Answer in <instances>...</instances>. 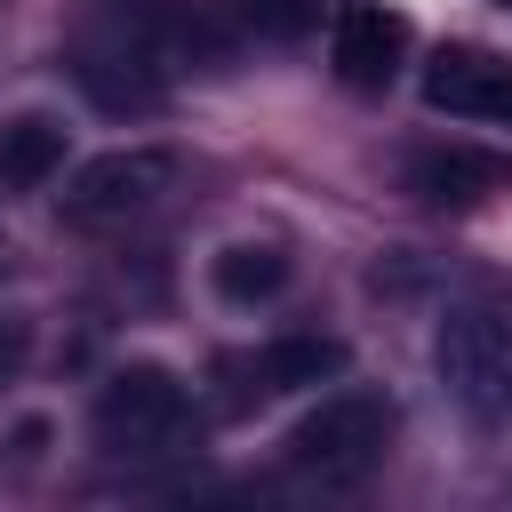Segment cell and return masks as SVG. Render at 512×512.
Masks as SVG:
<instances>
[{"instance_id":"1","label":"cell","mask_w":512,"mask_h":512,"mask_svg":"<svg viewBox=\"0 0 512 512\" xmlns=\"http://www.w3.org/2000/svg\"><path fill=\"white\" fill-rule=\"evenodd\" d=\"M64 64H72L80 96H88L96 112H112V120L160 112V96H168V80H160V48H152L144 32H128L120 16H88V24H72Z\"/></svg>"},{"instance_id":"2","label":"cell","mask_w":512,"mask_h":512,"mask_svg":"<svg viewBox=\"0 0 512 512\" xmlns=\"http://www.w3.org/2000/svg\"><path fill=\"white\" fill-rule=\"evenodd\" d=\"M432 368H440L448 400L464 408V424L496 432V424L512 416V336H504L496 312L456 304V312L440 320V336H432Z\"/></svg>"},{"instance_id":"3","label":"cell","mask_w":512,"mask_h":512,"mask_svg":"<svg viewBox=\"0 0 512 512\" xmlns=\"http://www.w3.org/2000/svg\"><path fill=\"white\" fill-rule=\"evenodd\" d=\"M384 440H392V408L376 392H336L312 416H296L288 464L312 472V480H328V488H352V480H368L384 464Z\"/></svg>"},{"instance_id":"4","label":"cell","mask_w":512,"mask_h":512,"mask_svg":"<svg viewBox=\"0 0 512 512\" xmlns=\"http://www.w3.org/2000/svg\"><path fill=\"white\" fill-rule=\"evenodd\" d=\"M160 192H176V152H160V144H120V152H96V160L64 184V216H72V224H120V216H144Z\"/></svg>"},{"instance_id":"5","label":"cell","mask_w":512,"mask_h":512,"mask_svg":"<svg viewBox=\"0 0 512 512\" xmlns=\"http://www.w3.org/2000/svg\"><path fill=\"white\" fill-rule=\"evenodd\" d=\"M176 424H184V384L168 368L128 360V368L104 376V392H96V440L112 456H144V448L176 440Z\"/></svg>"},{"instance_id":"6","label":"cell","mask_w":512,"mask_h":512,"mask_svg":"<svg viewBox=\"0 0 512 512\" xmlns=\"http://www.w3.org/2000/svg\"><path fill=\"white\" fill-rule=\"evenodd\" d=\"M328 56H336L344 88H384L400 72V56H408V16L384 8V0H344L336 32H328Z\"/></svg>"},{"instance_id":"7","label":"cell","mask_w":512,"mask_h":512,"mask_svg":"<svg viewBox=\"0 0 512 512\" xmlns=\"http://www.w3.org/2000/svg\"><path fill=\"white\" fill-rule=\"evenodd\" d=\"M424 104L448 120H512V64L480 48H440L424 64Z\"/></svg>"},{"instance_id":"8","label":"cell","mask_w":512,"mask_h":512,"mask_svg":"<svg viewBox=\"0 0 512 512\" xmlns=\"http://www.w3.org/2000/svg\"><path fill=\"white\" fill-rule=\"evenodd\" d=\"M400 184L416 200H432V208H464L480 192H504L512 184V160L504 152H480V144H424V152L400 160Z\"/></svg>"},{"instance_id":"9","label":"cell","mask_w":512,"mask_h":512,"mask_svg":"<svg viewBox=\"0 0 512 512\" xmlns=\"http://www.w3.org/2000/svg\"><path fill=\"white\" fill-rule=\"evenodd\" d=\"M320 376H344V344L336 336H280L264 352H248V392H296V384H320Z\"/></svg>"},{"instance_id":"10","label":"cell","mask_w":512,"mask_h":512,"mask_svg":"<svg viewBox=\"0 0 512 512\" xmlns=\"http://www.w3.org/2000/svg\"><path fill=\"white\" fill-rule=\"evenodd\" d=\"M208 280L224 304H272L288 288V248L280 240H232V248H216Z\"/></svg>"},{"instance_id":"11","label":"cell","mask_w":512,"mask_h":512,"mask_svg":"<svg viewBox=\"0 0 512 512\" xmlns=\"http://www.w3.org/2000/svg\"><path fill=\"white\" fill-rule=\"evenodd\" d=\"M56 168H64V128H56V120L24 112V120L0 128V184H8V192H40Z\"/></svg>"},{"instance_id":"12","label":"cell","mask_w":512,"mask_h":512,"mask_svg":"<svg viewBox=\"0 0 512 512\" xmlns=\"http://www.w3.org/2000/svg\"><path fill=\"white\" fill-rule=\"evenodd\" d=\"M248 16H256V32H272V40H304V32L320 24V0H248Z\"/></svg>"},{"instance_id":"13","label":"cell","mask_w":512,"mask_h":512,"mask_svg":"<svg viewBox=\"0 0 512 512\" xmlns=\"http://www.w3.org/2000/svg\"><path fill=\"white\" fill-rule=\"evenodd\" d=\"M24 352H32V328L0 312V384H16V368H24Z\"/></svg>"}]
</instances>
